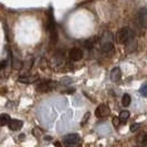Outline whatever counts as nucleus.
Listing matches in <instances>:
<instances>
[{
	"instance_id": "obj_1",
	"label": "nucleus",
	"mask_w": 147,
	"mask_h": 147,
	"mask_svg": "<svg viewBox=\"0 0 147 147\" xmlns=\"http://www.w3.org/2000/svg\"><path fill=\"white\" fill-rule=\"evenodd\" d=\"M117 39L121 43H124V44L129 43L131 41L134 40V32H133L132 29H129L127 27L123 28V29H121L118 31Z\"/></svg>"
},
{
	"instance_id": "obj_2",
	"label": "nucleus",
	"mask_w": 147,
	"mask_h": 147,
	"mask_svg": "<svg viewBox=\"0 0 147 147\" xmlns=\"http://www.w3.org/2000/svg\"><path fill=\"white\" fill-rule=\"evenodd\" d=\"M49 32H50V43L52 47H54L58 42V31H57L55 22L52 15L49 18Z\"/></svg>"
},
{
	"instance_id": "obj_3",
	"label": "nucleus",
	"mask_w": 147,
	"mask_h": 147,
	"mask_svg": "<svg viewBox=\"0 0 147 147\" xmlns=\"http://www.w3.org/2000/svg\"><path fill=\"white\" fill-rule=\"evenodd\" d=\"M80 140H81V138H80V136L78 134H69V135H66V136L63 137V143L67 147L75 146L76 144L80 143Z\"/></svg>"
},
{
	"instance_id": "obj_4",
	"label": "nucleus",
	"mask_w": 147,
	"mask_h": 147,
	"mask_svg": "<svg viewBox=\"0 0 147 147\" xmlns=\"http://www.w3.org/2000/svg\"><path fill=\"white\" fill-rule=\"evenodd\" d=\"M138 23L140 24L142 28H146L147 27V9L146 8H142L138 11Z\"/></svg>"
},
{
	"instance_id": "obj_5",
	"label": "nucleus",
	"mask_w": 147,
	"mask_h": 147,
	"mask_svg": "<svg viewBox=\"0 0 147 147\" xmlns=\"http://www.w3.org/2000/svg\"><path fill=\"white\" fill-rule=\"evenodd\" d=\"M95 115L97 117H106L110 115V109L107 107V105L105 104H101L97 106L95 111Z\"/></svg>"
},
{
	"instance_id": "obj_6",
	"label": "nucleus",
	"mask_w": 147,
	"mask_h": 147,
	"mask_svg": "<svg viewBox=\"0 0 147 147\" xmlns=\"http://www.w3.org/2000/svg\"><path fill=\"white\" fill-rule=\"evenodd\" d=\"M53 82L49 81H42L38 84V92H41V93H45V92H49L50 90L53 88Z\"/></svg>"
},
{
	"instance_id": "obj_7",
	"label": "nucleus",
	"mask_w": 147,
	"mask_h": 147,
	"mask_svg": "<svg viewBox=\"0 0 147 147\" xmlns=\"http://www.w3.org/2000/svg\"><path fill=\"white\" fill-rule=\"evenodd\" d=\"M69 57L72 61H80L83 58V52L79 48H73L69 52Z\"/></svg>"
},
{
	"instance_id": "obj_8",
	"label": "nucleus",
	"mask_w": 147,
	"mask_h": 147,
	"mask_svg": "<svg viewBox=\"0 0 147 147\" xmlns=\"http://www.w3.org/2000/svg\"><path fill=\"white\" fill-rule=\"evenodd\" d=\"M122 79V72L118 67H114L112 71H111V80L114 82V83H118Z\"/></svg>"
},
{
	"instance_id": "obj_9",
	"label": "nucleus",
	"mask_w": 147,
	"mask_h": 147,
	"mask_svg": "<svg viewBox=\"0 0 147 147\" xmlns=\"http://www.w3.org/2000/svg\"><path fill=\"white\" fill-rule=\"evenodd\" d=\"M8 125H9V128L11 131H20L23 126V122L19 121V119H11Z\"/></svg>"
},
{
	"instance_id": "obj_10",
	"label": "nucleus",
	"mask_w": 147,
	"mask_h": 147,
	"mask_svg": "<svg viewBox=\"0 0 147 147\" xmlns=\"http://www.w3.org/2000/svg\"><path fill=\"white\" fill-rule=\"evenodd\" d=\"M19 82L21 83H26V84H31L38 81V75H33V76H20L19 78Z\"/></svg>"
},
{
	"instance_id": "obj_11",
	"label": "nucleus",
	"mask_w": 147,
	"mask_h": 147,
	"mask_svg": "<svg viewBox=\"0 0 147 147\" xmlns=\"http://www.w3.org/2000/svg\"><path fill=\"white\" fill-rule=\"evenodd\" d=\"M11 121L10 116L8 114H0V126H6Z\"/></svg>"
},
{
	"instance_id": "obj_12",
	"label": "nucleus",
	"mask_w": 147,
	"mask_h": 147,
	"mask_svg": "<svg viewBox=\"0 0 147 147\" xmlns=\"http://www.w3.org/2000/svg\"><path fill=\"white\" fill-rule=\"evenodd\" d=\"M131 102H132L131 95L129 94H124L123 97H122V104H123V106H129Z\"/></svg>"
},
{
	"instance_id": "obj_13",
	"label": "nucleus",
	"mask_w": 147,
	"mask_h": 147,
	"mask_svg": "<svg viewBox=\"0 0 147 147\" xmlns=\"http://www.w3.org/2000/svg\"><path fill=\"white\" fill-rule=\"evenodd\" d=\"M95 42H96V39H94V38L88 39V40H86V41L84 42V47H85V48H88V49H91V48H93V47H94Z\"/></svg>"
},
{
	"instance_id": "obj_14",
	"label": "nucleus",
	"mask_w": 147,
	"mask_h": 147,
	"mask_svg": "<svg viewBox=\"0 0 147 147\" xmlns=\"http://www.w3.org/2000/svg\"><path fill=\"white\" fill-rule=\"evenodd\" d=\"M128 117H129V112L128 111H123V112H121L118 118H119V121H126Z\"/></svg>"
},
{
	"instance_id": "obj_15",
	"label": "nucleus",
	"mask_w": 147,
	"mask_h": 147,
	"mask_svg": "<svg viewBox=\"0 0 147 147\" xmlns=\"http://www.w3.org/2000/svg\"><path fill=\"white\" fill-rule=\"evenodd\" d=\"M140 92V94H142L143 96L147 97V83H145V84H143V85H142Z\"/></svg>"
},
{
	"instance_id": "obj_16",
	"label": "nucleus",
	"mask_w": 147,
	"mask_h": 147,
	"mask_svg": "<svg viewBox=\"0 0 147 147\" xmlns=\"http://www.w3.org/2000/svg\"><path fill=\"white\" fill-rule=\"evenodd\" d=\"M140 124H133L132 126H131V132H135L136 129H138L140 128Z\"/></svg>"
},
{
	"instance_id": "obj_17",
	"label": "nucleus",
	"mask_w": 147,
	"mask_h": 147,
	"mask_svg": "<svg viewBox=\"0 0 147 147\" xmlns=\"http://www.w3.org/2000/svg\"><path fill=\"white\" fill-rule=\"evenodd\" d=\"M5 66H6V61H1L0 62V70H2Z\"/></svg>"
},
{
	"instance_id": "obj_18",
	"label": "nucleus",
	"mask_w": 147,
	"mask_h": 147,
	"mask_svg": "<svg viewBox=\"0 0 147 147\" xmlns=\"http://www.w3.org/2000/svg\"><path fill=\"white\" fill-rule=\"evenodd\" d=\"M142 147H147V140H144V142H143V145H142Z\"/></svg>"
},
{
	"instance_id": "obj_19",
	"label": "nucleus",
	"mask_w": 147,
	"mask_h": 147,
	"mask_svg": "<svg viewBox=\"0 0 147 147\" xmlns=\"http://www.w3.org/2000/svg\"><path fill=\"white\" fill-rule=\"evenodd\" d=\"M134 147H140V146H134Z\"/></svg>"
}]
</instances>
